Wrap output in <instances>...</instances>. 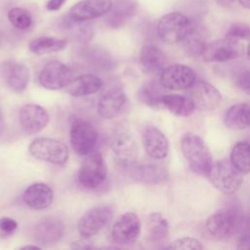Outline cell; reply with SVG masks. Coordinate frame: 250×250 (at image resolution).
Returning a JSON list of instances; mask_svg holds the SVG:
<instances>
[{"mask_svg": "<svg viewBox=\"0 0 250 250\" xmlns=\"http://www.w3.org/2000/svg\"><path fill=\"white\" fill-rule=\"evenodd\" d=\"M181 150L193 173L208 177L213 160L211 151L202 138L190 132L184 134L181 138Z\"/></svg>", "mask_w": 250, "mask_h": 250, "instance_id": "cell-1", "label": "cell"}, {"mask_svg": "<svg viewBox=\"0 0 250 250\" xmlns=\"http://www.w3.org/2000/svg\"><path fill=\"white\" fill-rule=\"evenodd\" d=\"M193 28L194 23L187 15L181 12H171L159 19L156 33L163 42L175 44L184 41Z\"/></svg>", "mask_w": 250, "mask_h": 250, "instance_id": "cell-2", "label": "cell"}, {"mask_svg": "<svg viewBox=\"0 0 250 250\" xmlns=\"http://www.w3.org/2000/svg\"><path fill=\"white\" fill-rule=\"evenodd\" d=\"M208 178L211 184L224 194H233L243 183L242 174L231 164L230 160L222 159L212 164Z\"/></svg>", "mask_w": 250, "mask_h": 250, "instance_id": "cell-3", "label": "cell"}, {"mask_svg": "<svg viewBox=\"0 0 250 250\" xmlns=\"http://www.w3.org/2000/svg\"><path fill=\"white\" fill-rule=\"evenodd\" d=\"M28 151L34 158L55 165H62L68 159L66 145L53 138H36L29 144Z\"/></svg>", "mask_w": 250, "mask_h": 250, "instance_id": "cell-4", "label": "cell"}, {"mask_svg": "<svg viewBox=\"0 0 250 250\" xmlns=\"http://www.w3.org/2000/svg\"><path fill=\"white\" fill-rule=\"evenodd\" d=\"M107 168L100 152L89 154L81 163L77 179L79 184L86 188H97L106 179Z\"/></svg>", "mask_w": 250, "mask_h": 250, "instance_id": "cell-5", "label": "cell"}, {"mask_svg": "<svg viewBox=\"0 0 250 250\" xmlns=\"http://www.w3.org/2000/svg\"><path fill=\"white\" fill-rule=\"evenodd\" d=\"M69 138L74 151L83 156L89 154L95 147L98 141V132L89 121L76 118L71 122Z\"/></svg>", "mask_w": 250, "mask_h": 250, "instance_id": "cell-6", "label": "cell"}, {"mask_svg": "<svg viewBox=\"0 0 250 250\" xmlns=\"http://www.w3.org/2000/svg\"><path fill=\"white\" fill-rule=\"evenodd\" d=\"M110 147L116 164L123 169L132 168L138 157V146L134 138L126 131H117L110 140Z\"/></svg>", "mask_w": 250, "mask_h": 250, "instance_id": "cell-7", "label": "cell"}, {"mask_svg": "<svg viewBox=\"0 0 250 250\" xmlns=\"http://www.w3.org/2000/svg\"><path fill=\"white\" fill-rule=\"evenodd\" d=\"M195 81L196 74L193 69L179 63L166 66L159 75V82L162 87L171 91L189 89Z\"/></svg>", "mask_w": 250, "mask_h": 250, "instance_id": "cell-8", "label": "cell"}, {"mask_svg": "<svg viewBox=\"0 0 250 250\" xmlns=\"http://www.w3.org/2000/svg\"><path fill=\"white\" fill-rule=\"evenodd\" d=\"M112 208L108 205L95 206L86 211L77 223V230L84 238H89L99 232L111 220Z\"/></svg>", "mask_w": 250, "mask_h": 250, "instance_id": "cell-9", "label": "cell"}, {"mask_svg": "<svg viewBox=\"0 0 250 250\" xmlns=\"http://www.w3.org/2000/svg\"><path fill=\"white\" fill-rule=\"evenodd\" d=\"M243 48L238 40L227 37L206 44L202 57L208 62H226L239 58Z\"/></svg>", "mask_w": 250, "mask_h": 250, "instance_id": "cell-10", "label": "cell"}, {"mask_svg": "<svg viewBox=\"0 0 250 250\" xmlns=\"http://www.w3.org/2000/svg\"><path fill=\"white\" fill-rule=\"evenodd\" d=\"M141 232V221L133 212H126L114 222L110 236L111 240L119 245H129L136 241Z\"/></svg>", "mask_w": 250, "mask_h": 250, "instance_id": "cell-11", "label": "cell"}, {"mask_svg": "<svg viewBox=\"0 0 250 250\" xmlns=\"http://www.w3.org/2000/svg\"><path fill=\"white\" fill-rule=\"evenodd\" d=\"M72 79V70L66 64L59 61H51L46 63L38 77L40 85L48 90L64 88Z\"/></svg>", "mask_w": 250, "mask_h": 250, "instance_id": "cell-12", "label": "cell"}, {"mask_svg": "<svg viewBox=\"0 0 250 250\" xmlns=\"http://www.w3.org/2000/svg\"><path fill=\"white\" fill-rule=\"evenodd\" d=\"M62 221L54 216L40 219L33 228V238L42 246H49L59 242L64 234Z\"/></svg>", "mask_w": 250, "mask_h": 250, "instance_id": "cell-13", "label": "cell"}, {"mask_svg": "<svg viewBox=\"0 0 250 250\" xmlns=\"http://www.w3.org/2000/svg\"><path fill=\"white\" fill-rule=\"evenodd\" d=\"M188 90V98L192 101L195 108L199 110H213L222 102L220 91L206 81H195Z\"/></svg>", "mask_w": 250, "mask_h": 250, "instance_id": "cell-14", "label": "cell"}, {"mask_svg": "<svg viewBox=\"0 0 250 250\" xmlns=\"http://www.w3.org/2000/svg\"><path fill=\"white\" fill-rule=\"evenodd\" d=\"M19 122L21 130L27 135L42 131L49 123V114L44 107L35 104L21 106L19 112Z\"/></svg>", "mask_w": 250, "mask_h": 250, "instance_id": "cell-15", "label": "cell"}, {"mask_svg": "<svg viewBox=\"0 0 250 250\" xmlns=\"http://www.w3.org/2000/svg\"><path fill=\"white\" fill-rule=\"evenodd\" d=\"M78 58L83 64L100 71H110L115 66L111 54L97 45H84L78 51Z\"/></svg>", "mask_w": 250, "mask_h": 250, "instance_id": "cell-16", "label": "cell"}, {"mask_svg": "<svg viewBox=\"0 0 250 250\" xmlns=\"http://www.w3.org/2000/svg\"><path fill=\"white\" fill-rule=\"evenodd\" d=\"M112 6V0H81L74 4L68 17L74 21H87L105 16Z\"/></svg>", "mask_w": 250, "mask_h": 250, "instance_id": "cell-17", "label": "cell"}, {"mask_svg": "<svg viewBox=\"0 0 250 250\" xmlns=\"http://www.w3.org/2000/svg\"><path fill=\"white\" fill-rule=\"evenodd\" d=\"M237 226V217L231 210H219L212 214L206 221L208 232L219 239L229 237Z\"/></svg>", "mask_w": 250, "mask_h": 250, "instance_id": "cell-18", "label": "cell"}, {"mask_svg": "<svg viewBox=\"0 0 250 250\" xmlns=\"http://www.w3.org/2000/svg\"><path fill=\"white\" fill-rule=\"evenodd\" d=\"M142 139L148 156L156 160L163 159L167 156L169 152V142L157 127L153 125L146 126L142 133Z\"/></svg>", "mask_w": 250, "mask_h": 250, "instance_id": "cell-19", "label": "cell"}, {"mask_svg": "<svg viewBox=\"0 0 250 250\" xmlns=\"http://www.w3.org/2000/svg\"><path fill=\"white\" fill-rule=\"evenodd\" d=\"M0 75L11 89L19 93L26 89L30 77L28 67L25 64L13 61H6L1 63Z\"/></svg>", "mask_w": 250, "mask_h": 250, "instance_id": "cell-20", "label": "cell"}, {"mask_svg": "<svg viewBox=\"0 0 250 250\" xmlns=\"http://www.w3.org/2000/svg\"><path fill=\"white\" fill-rule=\"evenodd\" d=\"M126 101V95L121 88H110L100 97L97 105L98 113L104 119H112L120 113Z\"/></svg>", "mask_w": 250, "mask_h": 250, "instance_id": "cell-21", "label": "cell"}, {"mask_svg": "<svg viewBox=\"0 0 250 250\" xmlns=\"http://www.w3.org/2000/svg\"><path fill=\"white\" fill-rule=\"evenodd\" d=\"M138 11L136 0H113L109 12L105 15L104 22L111 28H119L125 25Z\"/></svg>", "mask_w": 250, "mask_h": 250, "instance_id": "cell-22", "label": "cell"}, {"mask_svg": "<svg viewBox=\"0 0 250 250\" xmlns=\"http://www.w3.org/2000/svg\"><path fill=\"white\" fill-rule=\"evenodd\" d=\"M23 202L31 209L43 210L48 208L54 199L52 188L44 183L30 185L22 194Z\"/></svg>", "mask_w": 250, "mask_h": 250, "instance_id": "cell-23", "label": "cell"}, {"mask_svg": "<svg viewBox=\"0 0 250 250\" xmlns=\"http://www.w3.org/2000/svg\"><path fill=\"white\" fill-rule=\"evenodd\" d=\"M103 86L102 79L94 73H84L73 78L65 87V91L72 97L80 98L98 92Z\"/></svg>", "mask_w": 250, "mask_h": 250, "instance_id": "cell-24", "label": "cell"}, {"mask_svg": "<svg viewBox=\"0 0 250 250\" xmlns=\"http://www.w3.org/2000/svg\"><path fill=\"white\" fill-rule=\"evenodd\" d=\"M140 63L146 73H160L166 67L167 58L158 47L146 44L140 52Z\"/></svg>", "mask_w": 250, "mask_h": 250, "instance_id": "cell-25", "label": "cell"}, {"mask_svg": "<svg viewBox=\"0 0 250 250\" xmlns=\"http://www.w3.org/2000/svg\"><path fill=\"white\" fill-rule=\"evenodd\" d=\"M131 177L138 182L145 184H161L168 179L166 169L154 163H146L133 166Z\"/></svg>", "mask_w": 250, "mask_h": 250, "instance_id": "cell-26", "label": "cell"}, {"mask_svg": "<svg viewBox=\"0 0 250 250\" xmlns=\"http://www.w3.org/2000/svg\"><path fill=\"white\" fill-rule=\"evenodd\" d=\"M225 125L231 130H244L250 127V104H235L226 112Z\"/></svg>", "mask_w": 250, "mask_h": 250, "instance_id": "cell-27", "label": "cell"}, {"mask_svg": "<svg viewBox=\"0 0 250 250\" xmlns=\"http://www.w3.org/2000/svg\"><path fill=\"white\" fill-rule=\"evenodd\" d=\"M146 238L150 242H161L168 237L169 225L158 212L150 213L146 220Z\"/></svg>", "mask_w": 250, "mask_h": 250, "instance_id": "cell-28", "label": "cell"}, {"mask_svg": "<svg viewBox=\"0 0 250 250\" xmlns=\"http://www.w3.org/2000/svg\"><path fill=\"white\" fill-rule=\"evenodd\" d=\"M161 105L164 106L172 114L182 117L190 116L195 110V106L192 101L188 97L180 95L164 94L161 99Z\"/></svg>", "mask_w": 250, "mask_h": 250, "instance_id": "cell-29", "label": "cell"}, {"mask_svg": "<svg viewBox=\"0 0 250 250\" xmlns=\"http://www.w3.org/2000/svg\"><path fill=\"white\" fill-rule=\"evenodd\" d=\"M66 43L67 41L65 39L50 36H41L34 38L32 41H30L28 49L31 53L42 56L63 50L66 46Z\"/></svg>", "mask_w": 250, "mask_h": 250, "instance_id": "cell-30", "label": "cell"}, {"mask_svg": "<svg viewBox=\"0 0 250 250\" xmlns=\"http://www.w3.org/2000/svg\"><path fill=\"white\" fill-rule=\"evenodd\" d=\"M229 160L241 174L250 173V144L247 142L236 143L230 151Z\"/></svg>", "mask_w": 250, "mask_h": 250, "instance_id": "cell-31", "label": "cell"}, {"mask_svg": "<svg viewBox=\"0 0 250 250\" xmlns=\"http://www.w3.org/2000/svg\"><path fill=\"white\" fill-rule=\"evenodd\" d=\"M162 85L160 82L156 81H149L144 84L139 92H138V98L139 100L150 106V107H159L161 105V99L162 96L164 95L161 89Z\"/></svg>", "mask_w": 250, "mask_h": 250, "instance_id": "cell-32", "label": "cell"}, {"mask_svg": "<svg viewBox=\"0 0 250 250\" xmlns=\"http://www.w3.org/2000/svg\"><path fill=\"white\" fill-rule=\"evenodd\" d=\"M62 27L72 30L75 39L82 44H87L94 36V28L86 21H74L68 16L62 21Z\"/></svg>", "mask_w": 250, "mask_h": 250, "instance_id": "cell-33", "label": "cell"}, {"mask_svg": "<svg viewBox=\"0 0 250 250\" xmlns=\"http://www.w3.org/2000/svg\"><path fill=\"white\" fill-rule=\"evenodd\" d=\"M8 20L16 28L21 30L28 29L33 22L32 16L29 11L20 7H15L9 10Z\"/></svg>", "mask_w": 250, "mask_h": 250, "instance_id": "cell-34", "label": "cell"}, {"mask_svg": "<svg viewBox=\"0 0 250 250\" xmlns=\"http://www.w3.org/2000/svg\"><path fill=\"white\" fill-rule=\"evenodd\" d=\"M184 42L185 48L188 53L193 56H202L206 44L200 33L195 29V26L191 30V32L184 39Z\"/></svg>", "mask_w": 250, "mask_h": 250, "instance_id": "cell-35", "label": "cell"}, {"mask_svg": "<svg viewBox=\"0 0 250 250\" xmlns=\"http://www.w3.org/2000/svg\"><path fill=\"white\" fill-rule=\"evenodd\" d=\"M226 36L235 40H250V24L245 22H234L229 27Z\"/></svg>", "mask_w": 250, "mask_h": 250, "instance_id": "cell-36", "label": "cell"}, {"mask_svg": "<svg viewBox=\"0 0 250 250\" xmlns=\"http://www.w3.org/2000/svg\"><path fill=\"white\" fill-rule=\"evenodd\" d=\"M166 248L168 249H186V250H201L203 245L194 237H182L172 241Z\"/></svg>", "mask_w": 250, "mask_h": 250, "instance_id": "cell-37", "label": "cell"}, {"mask_svg": "<svg viewBox=\"0 0 250 250\" xmlns=\"http://www.w3.org/2000/svg\"><path fill=\"white\" fill-rule=\"evenodd\" d=\"M18 229V223L10 217L0 218V234L3 236H11Z\"/></svg>", "mask_w": 250, "mask_h": 250, "instance_id": "cell-38", "label": "cell"}, {"mask_svg": "<svg viewBox=\"0 0 250 250\" xmlns=\"http://www.w3.org/2000/svg\"><path fill=\"white\" fill-rule=\"evenodd\" d=\"M237 84L243 92L250 95V70H246L238 76Z\"/></svg>", "mask_w": 250, "mask_h": 250, "instance_id": "cell-39", "label": "cell"}, {"mask_svg": "<svg viewBox=\"0 0 250 250\" xmlns=\"http://www.w3.org/2000/svg\"><path fill=\"white\" fill-rule=\"evenodd\" d=\"M64 2L65 0H49L46 8L48 11H58L64 4Z\"/></svg>", "mask_w": 250, "mask_h": 250, "instance_id": "cell-40", "label": "cell"}, {"mask_svg": "<svg viewBox=\"0 0 250 250\" xmlns=\"http://www.w3.org/2000/svg\"><path fill=\"white\" fill-rule=\"evenodd\" d=\"M237 249H250V234L246 233L240 237Z\"/></svg>", "mask_w": 250, "mask_h": 250, "instance_id": "cell-41", "label": "cell"}, {"mask_svg": "<svg viewBox=\"0 0 250 250\" xmlns=\"http://www.w3.org/2000/svg\"><path fill=\"white\" fill-rule=\"evenodd\" d=\"M71 247L72 248H76V249H90V248H93L90 244H87V242L85 241H73L72 244H71Z\"/></svg>", "mask_w": 250, "mask_h": 250, "instance_id": "cell-42", "label": "cell"}, {"mask_svg": "<svg viewBox=\"0 0 250 250\" xmlns=\"http://www.w3.org/2000/svg\"><path fill=\"white\" fill-rule=\"evenodd\" d=\"M216 3L220 6H223V7H228V6H230L231 4L234 3L235 0H215Z\"/></svg>", "mask_w": 250, "mask_h": 250, "instance_id": "cell-43", "label": "cell"}, {"mask_svg": "<svg viewBox=\"0 0 250 250\" xmlns=\"http://www.w3.org/2000/svg\"><path fill=\"white\" fill-rule=\"evenodd\" d=\"M4 127H5V123H4V117H3V112L2 109L0 107V136L2 135L3 131H4Z\"/></svg>", "mask_w": 250, "mask_h": 250, "instance_id": "cell-44", "label": "cell"}, {"mask_svg": "<svg viewBox=\"0 0 250 250\" xmlns=\"http://www.w3.org/2000/svg\"><path fill=\"white\" fill-rule=\"evenodd\" d=\"M19 249H41V246H38V245H36V244H34V245L28 244V245L21 246V247H19Z\"/></svg>", "mask_w": 250, "mask_h": 250, "instance_id": "cell-45", "label": "cell"}, {"mask_svg": "<svg viewBox=\"0 0 250 250\" xmlns=\"http://www.w3.org/2000/svg\"><path fill=\"white\" fill-rule=\"evenodd\" d=\"M239 3L242 7L250 10V0H239Z\"/></svg>", "mask_w": 250, "mask_h": 250, "instance_id": "cell-46", "label": "cell"}, {"mask_svg": "<svg viewBox=\"0 0 250 250\" xmlns=\"http://www.w3.org/2000/svg\"><path fill=\"white\" fill-rule=\"evenodd\" d=\"M247 57H248V59L250 61V43L247 46Z\"/></svg>", "mask_w": 250, "mask_h": 250, "instance_id": "cell-47", "label": "cell"}]
</instances>
